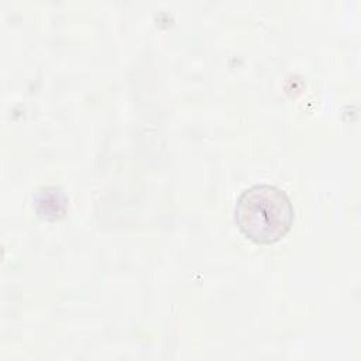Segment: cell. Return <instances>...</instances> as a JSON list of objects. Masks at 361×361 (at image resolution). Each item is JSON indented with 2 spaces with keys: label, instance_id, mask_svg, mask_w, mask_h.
I'll list each match as a JSON object with an SVG mask.
<instances>
[{
  "label": "cell",
  "instance_id": "6da1fadb",
  "mask_svg": "<svg viewBox=\"0 0 361 361\" xmlns=\"http://www.w3.org/2000/svg\"><path fill=\"white\" fill-rule=\"evenodd\" d=\"M293 204L276 185L257 183L244 189L234 209L238 230L257 244H274L288 234L293 223Z\"/></svg>",
  "mask_w": 361,
  "mask_h": 361
}]
</instances>
